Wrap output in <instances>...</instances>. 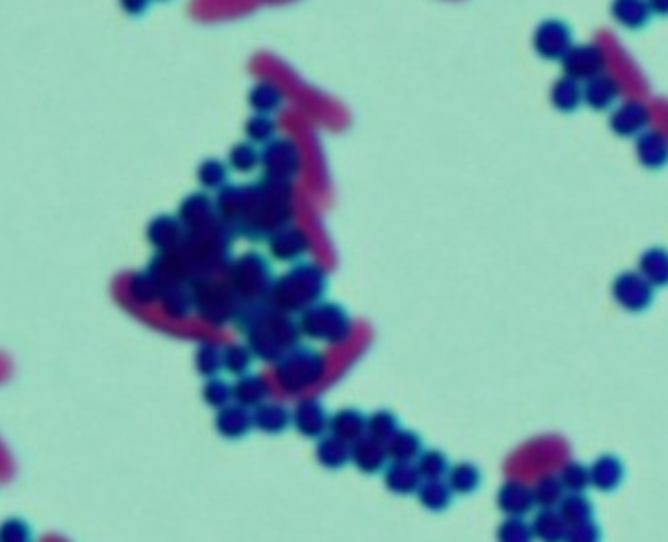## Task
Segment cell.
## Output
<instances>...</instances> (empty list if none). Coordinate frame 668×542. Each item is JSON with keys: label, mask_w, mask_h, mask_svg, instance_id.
Instances as JSON below:
<instances>
[{"label": "cell", "mask_w": 668, "mask_h": 542, "mask_svg": "<svg viewBox=\"0 0 668 542\" xmlns=\"http://www.w3.org/2000/svg\"><path fill=\"white\" fill-rule=\"evenodd\" d=\"M248 201L237 234L249 242H267L275 231L289 226L291 221V189L289 181H280L264 175L257 183H249Z\"/></svg>", "instance_id": "1"}, {"label": "cell", "mask_w": 668, "mask_h": 542, "mask_svg": "<svg viewBox=\"0 0 668 542\" xmlns=\"http://www.w3.org/2000/svg\"><path fill=\"white\" fill-rule=\"evenodd\" d=\"M328 292V274L312 261L297 263L288 274L277 277L267 301L273 309L285 314H301L305 308L322 301Z\"/></svg>", "instance_id": "2"}, {"label": "cell", "mask_w": 668, "mask_h": 542, "mask_svg": "<svg viewBox=\"0 0 668 542\" xmlns=\"http://www.w3.org/2000/svg\"><path fill=\"white\" fill-rule=\"evenodd\" d=\"M191 288H193L195 309L201 314L203 320L213 325H225L235 320L241 296L229 280V271L199 277L197 282L191 283Z\"/></svg>", "instance_id": "3"}, {"label": "cell", "mask_w": 668, "mask_h": 542, "mask_svg": "<svg viewBox=\"0 0 668 542\" xmlns=\"http://www.w3.org/2000/svg\"><path fill=\"white\" fill-rule=\"evenodd\" d=\"M301 336L328 341V344H341L352 333V317L339 304L331 301H317L299 314Z\"/></svg>", "instance_id": "4"}, {"label": "cell", "mask_w": 668, "mask_h": 542, "mask_svg": "<svg viewBox=\"0 0 668 542\" xmlns=\"http://www.w3.org/2000/svg\"><path fill=\"white\" fill-rule=\"evenodd\" d=\"M325 360L314 348L296 346L275 364V376L285 392L297 394L323 376Z\"/></svg>", "instance_id": "5"}, {"label": "cell", "mask_w": 668, "mask_h": 542, "mask_svg": "<svg viewBox=\"0 0 668 542\" xmlns=\"http://www.w3.org/2000/svg\"><path fill=\"white\" fill-rule=\"evenodd\" d=\"M229 280L233 288L245 300H259L267 298L269 290L275 282L273 267L261 253L248 251L240 259L232 261L229 267Z\"/></svg>", "instance_id": "6"}, {"label": "cell", "mask_w": 668, "mask_h": 542, "mask_svg": "<svg viewBox=\"0 0 668 542\" xmlns=\"http://www.w3.org/2000/svg\"><path fill=\"white\" fill-rule=\"evenodd\" d=\"M612 298L616 304L631 314H642L655 301V285L639 271H623L612 282Z\"/></svg>", "instance_id": "7"}, {"label": "cell", "mask_w": 668, "mask_h": 542, "mask_svg": "<svg viewBox=\"0 0 668 542\" xmlns=\"http://www.w3.org/2000/svg\"><path fill=\"white\" fill-rule=\"evenodd\" d=\"M261 167L264 175L280 181H291L299 173L301 157L299 149L289 139H272L261 151Z\"/></svg>", "instance_id": "8"}, {"label": "cell", "mask_w": 668, "mask_h": 542, "mask_svg": "<svg viewBox=\"0 0 668 542\" xmlns=\"http://www.w3.org/2000/svg\"><path fill=\"white\" fill-rule=\"evenodd\" d=\"M572 45H574L572 29L560 19L542 21L532 37V46H534L538 57L544 61H562Z\"/></svg>", "instance_id": "9"}, {"label": "cell", "mask_w": 668, "mask_h": 542, "mask_svg": "<svg viewBox=\"0 0 668 542\" xmlns=\"http://www.w3.org/2000/svg\"><path fill=\"white\" fill-rule=\"evenodd\" d=\"M560 62L564 75L574 78L578 83H586L592 77L604 73L607 57L596 45H572Z\"/></svg>", "instance_id": "10"}, {"label": "cell", "mask_w": 668, "mask_h": 542, "mask_svg": "<svg viewBox=\"0 0 668 542\" xmlns=\"http://www.w3.org/2000/svg\"><path fill=\"white\" fill-rule=\"evenodd\" d=\"M648 123L650 109L642 101H624L612 111L608 119L610 131L623 139L639 137L642 131H647Z\"/></svg>", "instance_id": "11"}, {"label": "cell", "mask_w": 668, "mask_h": 542, "mask_svg": "<svg viewBox=\"0 0 668 542\" xmlns=\"http://www.w3.org/2000/svg\"><path fill=\"white\" fill-rule=\"evenodd\" d=\"M269 242V253L277 261H297L304 259V255L312 250V242H309L307 234L304 229L296 226H285L280 231L267 239Z\"/></svg>", "instance_id": "12"}, {"label": "cell", "mask_w": 668, "mask_h": 542, "mask_svg": "<svg viewBox=\"0 0 668 542\" xmlns=\"http://www.w3.org/2000/svg\"><path fill=\"white\" fill-rule=\"evenodd\" d=\"M639 163L648 171H660L668 165V137L658 129L642 131L634 143Z\"/></svg>", "instance_id": "13"}, {"label": "cell", "mask_w": 668, "mask_h": 542, "mask_svg": "<svg viewBox=\"0 0 668 542\" xmlns=\"http://www.w3.org/2000/svg\"><path fill=\"white\" fill-rule=\"evenodd\" d=\"M387 460H389L387 446L384 442L376 440V438L363 434L362 438H357L355 442H352V462L360 472L363 474L384 472L387 466Z\"/></svg>", "instance_id": "14"}, {"label": "cell", "mask_w": 668, "mask_h": 542, "mask_svg": "<svg viewBox=\"0 0 668 542\" xmlns=\"http://www.w3.org/2000/svg\"><path fill=\"white\" fill-rule=\"evenodd\" d=\"M187 229L175 215H159L147 227V239L159 251H173L185 242Z\"/></svg>", "instance_id": "15"}, {"label": "cell", "mask_w": 668, "mask_h": 542, "mask_svg": "<svg viewBox=\"0 0 668 542\" xmlns=\"http://www.w3.org/2000/svg\"><path fill=\"white\" fill-rule=\"evenodd\" d=\"M177 218L187 231H195L209 226L217 218V209H215V201L205 191H197V193H191L183 199Z\"/></svg>", "instance_id": "16"}, {"label": "cell", "mask_w": 668, "mask_h": 542, "mask_svg": "<svg viewBox=\"0 0 668 542\" xmlns=\"http://www.w3.org/2000/svg\"><path fill=\"white\" fill-rule=\"evenodd\" d=\"M496 502L506 516H526L536 506L534 490L520 480H508L500 486Z\"/></svg>", "instance_id": "17"}, {"label": "cell", "mask_w": 668, "mask_h": 542, "mask_svg": "<svg viewBox=\"0 0 668 542\" xmlns=\"http://www.w3.org/2000/svg\"><path fill=\"white\" fill-rule=\"evenodd\" d=\"M620 97V85L615 77L600 73L582 85V101L592 111H608Z\"/></svg>", "instance_id": "18"}, {"label": "cell", "mask_w": 668, "mask_h": 542, "mask_svg": "<svg viewBox=\"0 0 668 542\" xmlns=\"http://www.w3.org/2000/svg\"><path fill=\"white\" fill-rule=\"evenodd\" d=\"M624 462L615 454H600L591 466V486L599 492H615L624 482Z\"/></svg>", "instance_id": "19"}, {"label": "cell", "mask_w": 668, "mask_h": 542, "mask_svg": "<svg viewBox=\"0 0 668 542\" xmlns=\"http://www.w3.org/2000/svg\"><path fill=\"white\" fill-rule=\"evenodd\" d=\"M424 482L418 466L413 462L394 460L384 470V484L389 492L400 494V497H411Z\"/></svg>", "instance_id": "20"}, {"label": "cell", "mask_w": 668, "mask_h": 542, "mask_svg": "<svg viewBox=\"0 0 668 542\" xmlns=\"http://www.w3.org/2000/svg\"><path fill=\"white\" fill-rule=\"evenodd\" d=\"M215 428L227 440H241L253 428V414L241 404H227L215 418Z\"/></svg>", "instance_id": "21"}, {"label": "cell", "mask_w": 668, "mask_h": 542, "mask_svg": "<svg viewBox=\"0 0 668 542\" xmlns=\"http://www.w3.org/2000/svg\"><path fill=\"white\" fill-rule=\"evenodd\" d=\"M293 424L297 432L305 438H322L325 430H330V416L317 400H304L296 406Z\"/></svg>", "instance_id": "22"}, {"label": "cell", "mask_w": 668, "mask_h": 542, "mask_svg": "<svg viewBox=\"0 0 668 542\" xmlns=\"http://www.w3.org/2000/svg\"><path fill=\"white\" fill-rule=\"evenodd\" d=\"M610 14L620 27L628 30H640L652 19L648 0H612Z\"/></svg>", "instance_id": "23"}, {"label": "cell", "mask_w": 668, "mask_h": 542, "mask_svg": "<svg viewBox=\"0 0 668 542\" xmlns=\"http://www.w3.org/2000/svg\"><path fill=\"white\" fill-rule=\"evenodd\" d=\"M293 422L288 406L277 402H261L253 412V426L265 434H283Z\"/></svg>", "instance_id": "24"}, {"label": "cell", "mask_w": 668, "mask_h": 542, "mask_svg": "<svg viewBox=\"0 0 668 542\" xmlns=\"http://www.w3.org/2000/svg\"><path fill=\"white\" fill-rule=\"evenodd\" d=\"M315 458L323 468L341 470L352 462V442L336 434L323 436L315 448Z\"/></svg>", "instance_id": "25"}, {"label": "cell", "mask_w": 668, "mask_h": 542, "mask_svg": "<svg viewBox=\"0 0 668 542\" xmlns=\"http://www.w3.org/2000/svg\"><path fill=\"white\" fill-rule=\"evenodd\" d=\"M330 432L347 442H355L368 432V416L357 408H341L330 418Z\"/></svg>", "instance_id": "26"}, {"label": "cell", "mask_w": 668, "mask_h": 542, "mask_svg": "<svg viewBox=\"0 0 668 542\" xmlns=\"http://www.w3.org/2000/svg\"><path fill=\"white\" fill-rule=\"evenodd\" d=\"M550 103L558 113H564V115L576 113L580 105L584 103L582 83H578L574 81V78H570L566 75L558 77L550 89Z\"/></svg>", "instance_id": "27"}, {"label": "cell", "mask_w": 668, "mask_h": 542, "mask_svg": "<svg viewBox=\"0 0 668 542\" xmlns=\"http://www.w3.org/2000/svg\"><path fill=\"white\" fill-rule=\"evenodd\" d=\"M245 199H248V187L225 185L219 189L217 199H215V209H217V215L223 221H227L229 226L235 227L243 215Z\"/></svg>", "instance_id": "28"}, {"label": "cell", "mask_w": 668, "mask_h": 542, "mask_svg": "<svg viewBox=\"0 0 668 542\" xmlns=\"http://www.w3.org/2000/svg\"><path fill=\"white\" fill-rule=\"evenodd\" d=\"M639 274L648 280L655 290L668 288V250L650 247L639 259Z\"/></svg>", "instance_id": "29"}, {"label": "cell", "mask_w": 668, "mask_h": 542, "mask_svg": "<svg viewBox=\"0 0 668 542\" xmlns=\"http://www.w3.org/2000/svg\"><path fill=\"white\" fill-rule=\"evenodd\" d=\"M416 494L421 506L429 510V513H444V510H448L454 505V490L450 489L448 480H444V478L424 480Z\"/></svg>", "instance_id": "30"}, {"label": "cell", "mask_w": 668, "mask_h": 542, "mask_svg": "<svg viewBox=\"0 0 668 542\" xmlns=\"http://www.w3.org/2000/svg\"><path fill=\"white\" fill-rule=\"evenodd\" d=\"M534 537L546 542H558L566 538L568 524L556 508H542L532 522Z\"/></svg>", "instance_id": "31"}, {"label": "cell", "mask_w": 668, "mask_h": 542, "mask_svg": "<svg viewBox=\"0 0 668 542\" xmlns=\"http://www.w3.org/2000/svg\"><path fill=\"white\" fill-rule=\"evenodd\" d=\"M386 446L389 458L400 462H416L420 458V454L424 452V442H421L420 434L413 432V430L400 428Z\"/></svg>", "instance_id": "32"}, {"label": "cell", "mask_w": 668, "mask_h": 542, "mask_svg": "<svg viewBox=\"0 0 668 542\" xmlns=\"http://www.w3.org/2000/svg\"><path fill=\"white\" fill-rule=\"evenodd\" d=\"M165 312L173 317H185L195 309V298L191 283H175L161 293Z\"/></svg>", "instance_id": "33"}, {"label": "cell", "mask_w": 668, "mask_h": 542, "mask_svg": "<svg viewBox=\"0 0 668 542\" xmlns=\"http://www.w3.org/2000/svg\"><path fill=\"white\" fill-rule=\"evenodd\" d=\"M269 394L267 382L261 376H245L235 382L233 386V400L245 408H256L261 402H265Z\"/></svg>", "instance_id": "34"}, {"label": "cell", "mask_w": 668, "mask_h": 542, "mask_svg": "<svg viewBox=\"0 0 668 542\" xmlns=\"http://www.w3.org/2000/svg\"><path fill=\"white\" fill-rule=\"evenodd\" d=\"M560 516L566 521L568 526L591 521L594 516V505L584 492H568L564 494L558 505Z\"/></svg>", "instance_id": "35"}, {"label": "cell", "mask_w": 668, "mask_h": 542, "mask_svg": "<svg viewBox=\"0 0 668 542\" xmlns=\"http://www.w3.org/2000/svg\"><path fill=\"white\" fill-rule=\"evenodd\" d=\"M448 484L456 494L468 497V494H474L482 486V472L472 462H460V464L450 468Z\"/></svg>", "instance_id": "36"}, {"label": "cell", "mask_w": 668, "mask_h": 542, "mask_svg": "<svg viewBox=\"0 0 668 542\" xmlns=\"http://www.w3.org/2000/svg\"><path fill=\"white\" fill-rule=\"evenodd\" d=\"M283 103V93L272 81H261L249 91V105L256 113L272 115Z\"/></svg>", "instance_id": "37"}, {"label": "cell", "mask_w": 668, "mask_h": 542, "mask_svg": "<svg viewBox=\"0 0 668 542\" xmlns=\"http://www.w3.org/2000/svg\"><path fill=\"white\" fill-rule=\"evenodd\" d=\"M397 430H400V422H397L395 414L389 410H378L368 418V432L365 434L387 444L395 436Z\"/></svg>", "instance_id": "38"}, {"label": "cell", "mask_w": 668, "mask_h": 542, "mask_svg": "<svg viewBox=\"0 0 668 542\" xmlns=\"http://www.w3.org/2000/svg\"><path fill=\"white\" fill-rule=\"evenodd\" d=\"M532 490H534V500L540 508H556L564 497V486L560 478L552 474L540 478Z\"/></svg>", "instance_id": "39"}, {"label": "cell", "mask_w": 668, "mask_h": 542, "mask_svg": "<svg viewBox=\"0 0 668 542\" xmlns=\"http://www.w3.org/2000/svg\"><path fill=\"white\" fill-rule=\"evenodd\" d=\"M197 179L203 189H221L229 181V167L219 159H205L197 169Z\"/></svg>", "instance_id": "40"}, {"label": "cell", "mask_w": 668, "mask_h": 542, "mask_svg": "<svg viewBox=\"0 0 668 542\" xmlns=\"http://www.w3.org/2000/svg\"><path fill=\"white\" fill-rule=\"evenodd\" d=\"M253 364V352L249 346L243 344H232L223 348V368L233 376H243L251 370Z\"/></svg>", "instance_id": "41"}, {"label": "cell", "mask_w": 668, "mask_h": 542, "mask_svg": "<svg viewBox=\"0 0 668 542\" xmlns=\"http://www.w3.org/2000/svg\"><path fill=\"white\" fill-rule=\"evenodd\" d=\"M418 470L424 480H434V478H444L450 472V460L440 450H424L418 458Z\"/></svg>", "instance_id": "42"}, {"label": "cell", "mask_w": 668, "mask_h": 542, "mask_svg": "<svg viewBox=\"0 0 668 542\" xmlns=\"http://www.w3.org/2000/svg\"><path fill=\"white\" fill-rule=\"evenodd\" d=\"M229 165L240 173H251L261 165V153L251 141L237 143V145L229 151Z\"/></svg>", "instance_id": "43"}, {"label": "cell", "mask_w": 668, "mask_h": 542, "mask_svg": "<svg viewBox=\"0 0 668 542\" xmlns=\"http://www.w3.org/2000/svg\"><path fill=\"white\" fill-rule=\"evenodd\" d=\"M558 478L564 490L568 492H586L591 489V468H586L582 462H568L560 470Z\"/></svg>", "instance_id": "44"}, {"label": "cell", "mask_w": 668, "mask_h": 542, "mask_svg": "<svg viewBox=\"0 0 668 542\" xmlns=\"http://www.w3.org/2000/svg\"><path fill=\"white\" fill-rule=\"evenodd\" d=\"M277 125L272 119V115H261L256 113L249 117V121L245 123V135L253 143V145H265V143L275 137Z\"/></svg>", "instance_id": "45"}, {"label": "cell", "mask_w": 668, "mask_h": 542, "mask_svg": "<svg viewBox=\"0 0 668 542\" xmlns=\"http://www.w3.org/2000/svg\"><path fill=\"white\" fill-rule=\"evenodd\" d=\"M195 365L197 372L205 378L217 376L223 370V348H219L217 344H203L197 349Z\"/></svg>", "instance_id": "46"}, {"label": "cell", "mask_w": 668, "mask_h": 542, "mask_svg": "<svg viewBox=\"0 0 668 542\" xmlns=\"http://www.w3.org/2000/svg\"><path fill=\"white\" fill-rule=\"evenodd\" d=\"M498 538L502 542H530L534 538V530H532V524L524 521V516H508L500 524Z\"/></svg>", "instance_id": "47"}, {"label": "cell", "mask_w": 668, "mask_h": 542, "mask_svg": "<svg viewBox=\"0 0 668 542\" xmlns=\"http://www.w3.org/2000/svg\"><path fill=\"white\" fill-rule=\"evenodd\" d=\"M203 398H205V402L211 406V408L221 410L233 400V386H229L225 380L213 378L205 384Z\"/></svg>", "instance_id": "48"}, {"label": "cell", "mask_w": 668, "mask_h": 542, "mask_svg": "<svg viewBox=\"0 0 668 542\" xmlns=\"http://www.w3.org/2000/svg\"><path fill=\"white\" fill-rule=\"evenodd\" d=\"M131 293L139 301H155L157 298H161V288L155 282V277L149 274V271H143V274H137L131 280Z\"/></svg>", "instance_id": "49"}, {"label": "cell", "mask_w": 668, "mask_h": 542, "mask_svg": "<svg viewBox=\"0 0 668 542\" xmlns=\"http://www.w3.org/2000/svg\"><path fill=\"white\" fill-rule=\"evenodd\" d=\"M33 538V529L20 518H9L0 524V540L4 542H25Z\"/></svg>", "instance_id": "50"}, {"label": "cell", "mask_w": 668, "mask_h": 542, "mask_svg": "<svg viewBox=\"0 0 668 542\" xmlns=\"http://www.w3.org/2000/svg\"><path fill=\"white\" fill-rule=\"evenodd\" d=\"M600 537H602L600 526L596 524L592 521V518H591V521H584V522H578V524L568 526L566 538H564V540H570V542H599Z\"/></svg>", "instance_id": "51"}, {"label": "cell", "mask_w": 668, "mask_h": 542, "mask_svg": "<svg viewBox=\"0 0 668 542\" xmlns=\"http://www.w3.org/2000/svg\"><path fill=\"white\" fill-rule=\"evenodd\" d=\"M118 4H121L123 12L129 14V17H139V14L149 9L151 0H118Z\"/></svg>", "instance_id": "52"}, {"label": "cell", "mask_w": 668, "mask_h": 542, "mask_svg": "<svg viewBox=\"0 0 668 542\" xmlns=\"http://www.w3.org/2000/svg\"><path fill=\"white\" fill-rule=\"evenodd\" d=\"M652 17L668 19V0H648Z\"/></svg>", "instance_id": "53"}, {"label": "cell", "mask_w": 668, "mask_h": 542, "mask_svg": "<svg viewBox=\"0 0 668 542\" xmlns=\"http://www.w3.org/2000/svg\"><path fill=\"white\" fill-rule=\"evenodd\" d=\"M161 3H165V0H161Z\"/></svg>", "instance_id": "54"}]
</instances>
